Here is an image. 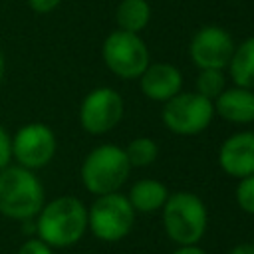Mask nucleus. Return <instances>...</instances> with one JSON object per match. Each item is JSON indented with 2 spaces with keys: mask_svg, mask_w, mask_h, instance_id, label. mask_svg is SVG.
Segmentation results:
<instances>
[{
  "mask_svg": "<svg viewBox=\"0 0 254 254\" xmlns=\"http://www.w3.org/2000/svg\"><path fill=\"white\" fill-rule=\"evenodd\" d=\"M38 236L52 248L75 244L87 230V208L75 196H58L38 212Z\"/></svg>",
  "mask_w": 254,
  "mask_h": 254,
  "instance_id": "f257e3e1",
  "label": "nucleus"
},
{
  "mask_svg": "<svg viewBox=\"0 0 254 254\" xmlns=\"http://www.w3.org/2000/svg\"><path fill=\"white\" fill-rule=\"evenodd\" d=\"M44 206V187L34 171L4 167L0 171V212L14 220L34 218Z\"/></svg>",
  "mask_w": 254,
  "mask_h": 254,
  "instance_id": "f03ea898",
  "label": "nucleus"
},
{
  "mask_svg": "<svg viewBox=\"0 0 254 254\" xmlns=\"http://www.w3.org/2000/svg\"><path fill=\"white\" fill-rule=\"evenodd\" d=\"M129 173L131 165L127 161L125 149L111 143L91 149L79 169L83 187L95 196L117 192L127 183Z\"/></svg>",
  "mask_w": 254,
  "mask_h": 254,
  "instance_id": "7ed1b4c3",
  "label": "nucleus"
},
{
  "mask_svg": "<svg viewBox=\"0 0 254 254\" xmlns=\"http://www.w3.org/2000/svg\"><path fill=\"white\" fill-rule=\"evenodd\" d=\"M161 210L165 232L179 246L196 244L204 236L208 214L200 196L187 190H179L175 194H169Z\"/></svg>",
  "mask_w": 254,
  "mask_h": 254,
  "instance_id": "20e7f679",
  "label": "nucleus"
},
{
  "mask_svg": "<svg viewBox=\"0 0 254 254\" xmlns=\"http://www.w3.org/2000/svg\"><path fill=\"white\" fill-rule=\"evenodd\" d=\"M101 58L105 67L121 79H139L151 64L145 40L125 30H115L103 40Z\"/></svg>",
  "mask_w": 254,
  "mask_h": 254,
  "instance_id": "39448f33",
  "label": "nucleus"
},
{
  "mask_svg": "<svg viewBox=\"0 0 254 254\" xmlns=\"http://www.w3.org/2000/svg\"><path fill=\"white\" fill-rule=\"evenodd\" d=\"M135 222V210L121 192L99 194L87 210V226L99 240L117 242L125 238Z\"/></svg>",
  "mask_w": 254,
  "mask_h": 254,
  "instance_id": "423d86ee",
  "label": "nucleus"
},
{
  "mask_svg": "<svg viewBox=\"0 0 254 254\" xmlns=\"http://www.w3.org/2000/svg\"><path fill=\"white\" fill-rule=\"evenodd\" d=\"M214 117V105L210 99L196 91H179L175 97L163 103L161 119L165 127L175 135H198Z\"/></svg>",
  "mask_w": 254,
  "mask_h": 254,
  "instance_id": "0eeeda50",
  "label": "nucleus"
},
{
  "mask_svg": "<svg viewBox=\"0 0 254 254\" xmlns=\"http://www.w3.org/2000/svg\"><path fill=\"white\" fill-rule=\"evenodd\" d=\"M125 103L113 87L91 89L79 105V123L89 135H105L123 119Z\"/></svg>",
  "mask_w": 254,
  "mask_h": 254,
  "instance_id": "6e6552de",
  "label": "nucleus"
},
{
  "mask_svg": "<svg viewBox=\"0 0 254 254\" xmlns=\"http://www.w3.org/2000/svg\"><path fill=\"white\" fill-rule=\"evenodd\" d=\"M58 149L56 133L46 123H28L22 125L12 137V157L24 169H42L46 167Z\"/></svg>",
  "mask_w": 254,
  "mask_h": 254,
  "instance_id": "1a4fd4ad",
  "label": "nucleus"
},
{
  "mask_svg": "<svg viewBox=\"0 0 254 254\" xmlns=\"http://www.w3.org/2000/svg\"><path fill=\"white\" fill-rule=\"evenodd\" d=\"M236 44L232 34L222 26H202L189 44L190 62L198 69H224Z\"/></svg>",
  "mask_w": 254,
  "mask_h": 254,
  "instance_id": "9d476101",
  "label": "nucleus"
},
{
  "mask_svg": "<svg viewBox=\"0 0 254 254\" xmlns=\"http://www.w3.org/2000/svg\"><path fill=\"white\" fill-rule=\"evenodd\" d=\"M220 169L234 179L254 175V131H236L218 149Z\"/></svg>",
  "mask_w": 254,
  "mask_h": 254,
  "instance_id": "9b49d317",
  "label": "nucleus"
},
{
  "mask_svg": "<svg viewBox=\"0 0 254 254\" xmlns=\"http://www.w3.org/2000/svg\"><path fill=\"white\" fill-rule=\"evenodd\" d=\"M139 87L147 99L165 103L183 91V73L169 62L149 64L139 77Z\"/></svg>",
  "mask_w": 254,
  "mask_h": 254,
  "instance_id": "f8f14e48",
  "label": "nucleus"
},
{
  "mask_svg": "<svg viewBox=\"0 0 254 254\" xmlns=\"http://www.w3.org/2000/svg\"><path fill=\"white\" fill-rule=\"evenodd\" d=\"M214 115L222 117L234 125L254 123V89L246 87H226L214 101Z\"/></svg>",
  "mask_w": 254,
  "mask_h": 254,
  "instance_id": "ddd939ff",
  "label": "nucleus"
},
{
  "mask_svg": "<svg viewBox=\"0 0 254 254\" xmlns=\"http://www.w3.org/2000/svg\"><path fill=\"white\" fill-rule=\"evenodd\" d=\"M131 206L135 212H155L163 208V204L169 198V190L161 181L155 179H141L137 181L127 194Z\"/></svg>",
  "mask_w": 254,
  "mask_h": 254,
  "instance_id": "4468645a",
  "label": "nucleus"
},
{
  "mask_svg": "<svg viewBox=\"0 0 254 254\" xmlns=\"http://www.w3.org/2000/svg\"><path fill=\"white\" fill-rule=\"evenodd\" d=\"M226 67L234 85L254 89V36L246 38L234 48Z\"/></svg>",
  "mask_w": 254,
  "mask_h": 254,
  "instance_id": "2eb2a0df",
  "label": "nucleus"
},
{
  "mask_svg": "<svg viewBox=\"0 0 254 254\" xmlns=\"http://www.w3.org/2000/svg\"><path fill=\"white\" fill-rule=\"evenodd\" d=\"M151 20V6L147 0H121L115 10L117 30L139 34Z\"/></svg>",
  "mask_w": 254,
  "mask_h": 254,
  "instance_id": "dca6fc26",
  "label": "nucleus"
},
{
  "mask_svg": "<svg viewBox=\"0 0 254 254\" xmlns=\"http://www.w3.org/2000/svg\"><path fill=\"white\" fill-rule=\"evenodd\" d=\"M131 167H149L159 157V145L151 137H135L125 149Z\"/></svg>",
  "mask_w": 254,
  "mask_h": 254,
  "instance_id": "f3484780",
  "label": "nucleus"
},
{
  "mask_svg": "<svg viewBox=\"0 0 254 254\" xmlns=\"http://www.w3.org/2000/svg\"><path fill=\"white\" fill-rule=\"evenodd\" d=\"M226 89V75L224 69H200L196 75V93L214 101Z\"/></svg>",
  "mask_w": 254,
  "mask_h": 254,
  "instance_id": "a211bd4d",
  "label": "nucleus"
},
{
  "mask_svg": "<svg viewBox=\"0 0 254 254\" xmlns=\"http://www.w3.org/2000/svg\"><path fill=\"white\" fill-rule=\"evenodd\" d=\"M236 202H238V206L244 212L254 214V175H248L244 179H238Z\"/></svg>",
  "mask_w": 254,
  "mask_h": 254,
  "instance_id": "6ab92c4d",
  "label": "nucleus"
},
{
  "mask_svg": "<svg viewBox=\"0 0 254 254\" xmlns=\"http://www.w3.org/2000/svg\"><path fill=\"white\" fill-rule=\"evenodd\" d=\"M12 159V137L8 135V131L0 125V171L4 167H8Z\"/></svg>",
  "mask_w": 254,
  "mask_h": 254,
  "instance_id": "aec40b11",
  "label": "nucleus"
},
{
  "mask_svg": "<svg viewBox=\"0 0 254 254\" xmlns=\"http://www.w3.org/2000/svg\"><path fill=\"white\" fill-rule=\"evenodd\" d=\"M18 254H54V252H52V246H48L44 240H40V238H30V240H26V242L20 246Z\"/></svg>",
  "mask_w": 254,
  "mask_h": 254,
  "instance_id": "412c9836",
  "label": "nucleus"
},
{
  "mask_svg": "<svg viewBox=\"0 0 254 254\" xmlns=\"http://www.w3.org/2000/svg\"><path fill=\"white\" fill-rule=\"evenodd\" d=\"M60 2H62V0H28L30 8H32L34 12H38V14H48V12L56 10V8L60 6Z\"/></svg>",
  "mask_w": 254,
  "mask_h": 254,
  "instance_id": "4be33fe9",
  "label": "nucleus"
},
{
  "mask_svg": "<svg viewBox=\"0 0 254 254\" xmlns=\"http://www.w3.org/2000/svg\"><path fill=\"white\" fill-rule=\"evenodd\" d=\"M228 254H254V244H248V242H240L236 246H232V250Z\"/></svg>",
  "mask_w": 254,
  "mask_h": 254,
  "instance_id": "5701e85b",
  "label": "nucleus"
},
{
  "mask_svg": "<svg viewBox=\"0 0 254 254\" xmlns=\"http://www.w3.org/2000/svg\"><path fill=\"white\" fill-rule=\"evenodd\" d=\"M173 254H206L202 248H198L196 244H190V246H181V248H177Z\"/></svg>",
  "mask_w": 254,
  "mask_h": 254,
  "instance_id": "b1692460",
  "label": "nucleus"
},
{
  "mask_svg": "<svg viewBox=\"0 0 254 254\" xmlns=\"http://www.w3.org/2000/svg\"><path fill=\"white\" fill-rule=\"evenodd\" d=\"M4 71H6V60H4V54H2V50H0V81H2V77H4Z\"/></svg>",
  "mask_w": 254,
  "mask_h": 254,
  "instance_id": "393cba45",
  "label": "nucleus"
}]
</instances>
